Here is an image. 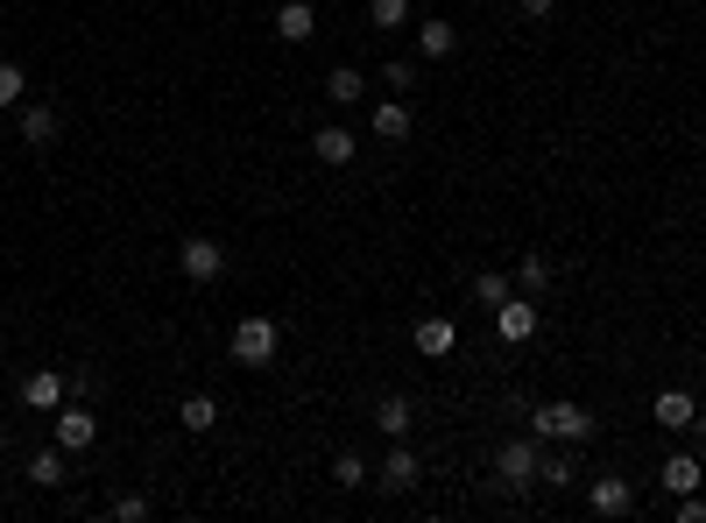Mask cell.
<instances>
[{
  "label": "cell",
  "mask_w": 706,
  "mask_h": 523,
  "mask_svg": "<svg viewBox=\"0 0 706 523\" xmlns=\"http://www.w3.org/2000/svg\"><path fill=\"white\" fill-rule=\"evenodd\" d=\"M671 516H679V523H706V496H699V488H693V496H679V510H671Z\"/></svg>",
  "instance_id": "obj_29"
},
{
  "label": "cell",
  "mask_w": 706,
  "mask_h": 523,
  "mask_svg": "<svg viewBox=\"0 0 706 523\" xmlns=\"http://www.w3.org/2000/svg\"><path fill=\"white\" fill-rule=\"evenodd\" d=\"M360 93H368V79H360L354 64H333V71H325V99H333V107H354Z\"/></svg>",
  "instance_id": "obj_19"
},
{
  "label": "cell",
  "mask_w": 706,
  "mask_h": 523,
  "mask_svg": "<svg viewBox=\"0 0 706 523\" xmlns=\"http://www.w3.org/2000/svg\"><path fill=\"white\" fill-rule=\"evenodd\" d=\"M530 431H537V439L587 445V439H594V411H587V403H573V396H559V403H537V411H530Z\"/></svg>",
  "instance_id": "obj_1"
},
{
  "label": "cell",
  "mask_w": 706,
  "mask_h": 523,
  "mask_svg": "<svg viewBox=\"0 0 706 523\" xmlns=\"http://www.w3.org/2000/svg\"><path fill=\"white\" fill-rule=\"evenodd\" d=\"M579 482V453L565 439H551V453L537 460V488H573Z\"/></svg>",
  "instance_id": "obj_9"
},
{
  "label": "cell",
  "mask_w": 706,
  "mask_h": 523,
  "mask_svg": "<svg viewBox=\"0 0 706 523\" xmlns=\"http://www.w3.org/2000/svg\"><path fill=\"white\" fill-rule=\"evenodd\" d=\"M508 297H516V276H502V269H480V276H474V305L480 311L508 305Z\"/></svg>",
  "instance_id": "obj_17"
},
{
  "label": "cell",
  "mask_w": 706,
  "mask_h": 523,
  "mask_svg": "<svg viewBox=\"0 0 706 523\" xmlns=\"http://www.w3.org/2000/svg\"><path fill=\"white\" fill-rule=\"evenodd\" d=\"M0 319H8V311H0Z\"/></svg>",
  "instance_id": "obj_34"
},
{
  "label": "cell",
  "mask_w": 706,
  "mask_h": 523,
  "mask_svg": "<svg viewBox=\"0 0 706 523\" xmlns=\"http://www.w3.org/2000/svg\"><path fill=\"white\" fill-rule=\"evenodd\" d=\"M311 156H319V163H333V170H347V163H354V128L325 121L319 134H311Z\"/></svg>",
  "instance_id": "obj_10"
},
{
  "label": "cell",
  "mask_w": 706,
  "mask_h": 523,
  "mask_svg": "<svg viewBox=\"0 0 706 523\" xmlns=\"http://www.w3.org/2000/svg\"><path fill=\"white\" fill-rule=\"evenodd\" d=\"M113 516H120V523H142V516H148V496H120Z\"/></svg>",
  "instance_id": "obj_30"
},
{
  "label": "cell",
  "mask_w": 706,
  "mask_h": 523,
  "mask_svg": "<svg viewBox=\"0 0 706 523\" xmlns=\"http://www.w3.org/2000/svg\"><path fill=\"white\" fill-rule=\"evenodd\" d=\"M22 142L28 148H50L57 142V107H22Z\"/></svg>",
  "instance_id": "obj_23"
},
{
  "label": "cell",
  "mask_w": 706,
  "mask_h": 523,
  "mask_svg": "<svg viewBox=\"0 0 706 523\" xmlns=\"http://www.w3.org/2000/svg\"><path fill=\"white\" fill-rule=\"evenodd\" d=\"M28 93V79H22V64L14 57H0V107H14V99Z\"/></svg>",
  "instance_id": "obj_28"
},
{
  "label": "cell",
  "mask_w": 706,
  "mask_h": 523,
  "mask_svg": "<svg viewBox=\"0 0 706 523\" xmlns=\"http://www.w3.org/2000/svg\"><path fill=\"white\" fill-rule=\"evenodd\" d=\"M516 290H523V297H545V290H551V262L537 255V248H523V262H516Z\"/></svg>",
  "instance_id": "obj_21"
},
{
  "label": "cell",
  "mask_w": 706,
  "mask_h": 523,
  "mask_svg": "<svg viewBox=\"0 0 706 523\" xmlns=\"http://www.w3.org/2000/svg\"><path fill=\"white\" fill-rule=\"evenodd\" d=\"M650 417H657L665 431H693V425H699V403L685 396V390H665V396L650 403Z\"/></svg>",
  "instance_id": "obj_11"
},
{
  "label": "cell",
  "mask_w": 706,
  "mask_h": 523,
  "mask_svg": "<svg viewBox=\"0 0 706 523\" xmlns=\"http://www.w3.org/2000/svg\"><path fill=\"white\" fill-rule=\"evenodd\" d=\"M0 467H8V445H0Z\"/></svg>",
  "instance_id": "obj_33"
},
{
  "label": "cell",
  "mask_w": 706,
  "mask_h": 523,
  "mask_svg": "<svg viewBox=\"0 0 706 523\" xmlns=\"http://www.w3.org/2000/svg\"><path fill=\"white\" fill-rule=\"evenodd\" d=\"M417 474H424V467H417V453L396 439V445H388V460H382V474H374V488H382V496H410Z\"/></svg>",
  "instance_id": "obj_7"
},
{
  "label": "cell",
  "mask_w": 706,
  "mask_h": 523,
  "mask_svg": "<svg viewBox=\"0 0 706 523\" xmlns=\"http://www.w3.org/2000/svg\"><path fill=\"white\" fill-rule=\"evenodd\" d=\"M587 510L594 516H629V510H636V488H629L622 474H600V482L587 488Z\"/></svg>",
  "instance_id": "obj_8"
},
{
  "label": "cell",
  "mask_w": 706,
  "mask_h": 523,
  "mask_svg": "<svg viewBox=\"0 0 706 523\" xmlns=\"http://www.w3.org/2000/svg\"><path fill=\"white\" fill-rule=\"evenodd\" d=\"M333 482H339V488H368L374 474H368V460H360V453H339V460H333Z\"/></svg>",
  "instance_id": "obj_26"
},
{
  "label": "cell",
  "mask_w": 706,
  "mask_h": 523,
  "mask_svg": "<svg viewBox=\"0 0 706 523\" xmlns=\"http://www.w3.org/2000/svg\"><path fill=\"white\" fill-rule=\"evenodd\" d=\"M699 482H706V467H699L693 453H671V460H665V488H671V496H693Z\"/></svg>",
  "instance_id": "obj_20"
},
{
  "label": "cell",
  "mask_w": 706,
  "mask_h": 523,
  "mask_svg": "<svg viewBox=\"0 0 706 523\" xmlns=\"http://www.w3.org/2000/svg\"><path fill=\"white\" fill-rule=\"evenodd\" d=\"M374 425H382V439H410V425H417L410 396H396V390H388L382 403H374Z\"/></svg>",
  "instance_id": "obj_13"
},
{
  "label": "cell",
  "mask_w": 706,
  "mask_h": 523,
  "mask_svg": "<svg viewBox=\"0 0 706 523\" xmlns=\"http://www.w3.org/2000/svg\"><path fill=\"white\" fill-rule=\"evenodd\" d=\"M537 460H545V453H537V439H508L502 453H494V482H502L508 496H530V488H537Z\"/></svg>",
  "instance_id": "obj_3"
},
{
  "label": "cell",
  "mask_w": 706,
  "mask_h": 523,
  "mask_svg": "<svg viewBox=\"0 0 706 523\" xmlns=\"http://www.w3.org/2000/svg\"><path fill=\"white\" fill-rule=\"evenodd\" d=\"M374 134L382 142H410V99H382L374 107Z\"/></svg>",
  "instance_id": "obj_16"
},
{
  "label": "cell",
  "mask_w": 706,
  "mask_h": 523,
  "mask_svg": "<svg viewBox=\"0 0 706 523\" xmlns=\"http://www.w3.org/2000/svg\"><path fill=\"white\" fill-rule=\"evenodd\" d=\"M410 340H417V354H431V361H439V354H453V340H459V333H453V319H417V333H410Z\"/></svg>",
  "instance_id": "obj_18"
},
{
  "label": "cell",
  "mask_w": 706,
  "mask_h": 523,
  "mask_svg": "<svg viewBox=\"0 0 706 523\" xmlns=\"http://www.w3.org/2000/svg\"><path fill=\"white\" fill-rule=\"evenodd\" d=\"M276 36L283 43H311V36H319V14H311L304 0H283V8H276Z\"/></svg>",
  "instance_id": "obj_14"
},
{
  "label": "cell",
  "mask_w": 706,
  "mask_h": 523,
  "mask_svg": "<svg viewBox=\"0 0 706 523\" xmlns=\"http://www.w3.org/2000/svg\"><path fill=\"white\" fill-rule=\"evenodd\" d=\"M417 50H424V57H453L459 50V28L453 22H417Z\"/></svg>",
  "instance_id": "obj_24"
},
{
  "label": "cell",
  "mask_w": 706,
  "mask_h": 523,
  "mask_svg": "<svg viewBox=\"0 0 706 523\" xmlns=\"http://www.w3.org/2000/svg\"><path fill=\"white\" fill-rule=\"evenodd\" d=\"M537 325H545V311H537V297H508V305H494V340L502 347H523V340H537Z\"/></svg>",
  "instance_id": "obj_4"
},
{
  "label": "cell",
  "mask_w": 706,
  "mask_h": 523,
  "mask_svg": "<svg viewBox=\"0 0 706 523\" xmlns=\"http://www.w3.org/2000/svg\"><path fill=\"white\" fill-rule=\"evenodd\" d=\"M374 28H410V0H368Z\"/></svg>",
  "instance_id": "obj_25"
},
{
  "label": "cell",
  "mask_w": 706,
  "mask_h": 523,
  "mask_svg": "<svg viewBox=\"0 0 706 523\" xmlns=\"http://www.w3.org/2000/svg\"><path fill=\"white\" fill-rule=\"evenodd\" d=\"M50 439L64 445V453H93V439H99V417L85 411V403H57V425H50Z\"/></svg>",
  "instance_id": "obj_5"
},
{
  "label": "cell",
  "mask_w": 706,
  "mask_h": 523,
  "mask_svg": "<svg viewBox=\"0 0 706 523\" xmlns=\"http://www.w3.org/2000/svg\"><path fill=\"white\" fill-rule=\"evenodd\" d=\"M276 347H283V325L276 319H240L234 340H227V354L240 368H268V361H276Z\"/></svg>",
  "instance_id": "obj_2"
},
{
  "label": "cell",
  "mask_w": 706,
  "mask_h": 523,
  "mask_svg": "<svg viewBox=\"0 0 706 523\" xmlns=\"http://www.w3.org/2000/svg\"><path fill=\"white\" fill-rule=\"evenodd\" d=\"M693 431H699V445H706V417H699V425H693Z\"/></svg>",
  "instance_id": "obj_32"
},
{
  "label": "cell",
  "mask_w": 706,
  "mask_h": 523,
  "mask_svg": "<svg viewBox=\"0 0 706 523\" xmlns=\"http://www.w3.org/2000/svg\"><path fill=\"white\" fill-rule=\"evenodd\" d=\"M177 417H184V431H213V425H219V396L191 390L184 403H177Z\"/></svg>",
  "instance_id": "obj_22"
},
{
  "label": "cell",
  "mask_w": 706,
  "mask_h": 523,
  "mask_svg": "<svg viewBox=\"0 0 706 523\" xmlns=\"http://www.w3.org/2000/svg\"><path fill=\"white\" fill-rule=\"evenodd\" d=\"M28 482H36V488H64V482H71V453H64V445L50 439V445H43L36 460H28Z\"/></svg>",
  "instance_id": "obj_12"
},
{
  "label": "cell",
  "mask_w": 706,
  "mask_h": 523,
  "mask_svg": "<svg viewBox=\"0 0 706 523\" xmlns=\"http://www.w3.org/2000/svg\"><path fill=\"white\" fill-rule=\"evenodd\" d=\"M177 269H184V283H219V269H227V248L205 241V234H191V241L177 248Z\"/></svg>",
  "instance_id": "obj_6"
},
{
  "label": "cell",
  "mask_w": 706,
  "mask_h": 523,
  "mask_svg": "<svg viewBox=\"0 0 706 523\" xmlns=\"http://www.w3.org/2000/svg\"><path fill=\"white\" fill-rule=\"evenodd\" d=\"M22 403L28 411H57V403H64V376H57V368H36V376L22 382Z\"/></svg>",
  "instance_id": "obj_15"
},
{
  "label": "cell",
  "mask_w": 706,
  "mask_h": 523,
  "mask_svg": "<svg viewBox=\"0 0 706 523\" xmlns=\"http://www.w3.org/2000/svg\"><path fill=\"white\" fill-rule=\"evenodd\" d=\"M382 85H388V99H410V85H417V71L403 64V57H388L382 64Z\"/></svg>",
  "instance_id": "obj_27"
},
{
  "label": "cell",
  "mask_w": 706,
  "mask_h": 523,
  "mask_svg": "<svg viewBox=\"0 0 706 523\" xmlns=\"http://www.w3.org/2000/svg\"><path fill=\"white\" fill-rule=\"evenodd\" d=\"M523 14H530V22H551V14H559V0H523Z\"/></svg>",
  "instance_id": "obj_31"
}]
</instances>
